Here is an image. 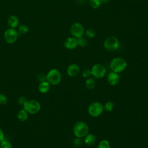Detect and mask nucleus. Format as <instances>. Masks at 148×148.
<instances>
[{"instance_id":"obj_1","label":"nucleus","mask_w":148,"mask_h":148,"mask_svg":"<svg viewBox=\"0 0 148 148\" xmlns=\"http://www.w3.org/2000/svg\"><path fill=\"white\" fill-rule=\"evenodd\" d=\"M127 62L121 57H116L113 58L110 64V67L113 72L116 73H120L124 71L127 68Z\"/></svg>"},{"instance_id":"obj_2","label":"nucleus","mask_w":148,"mask_h":148,"mask_svg":"<svg viewBox=\"0 0 148 148\" xmlns=\"http://www.w3.org/2000/svg\"><path fill=\"white\" fill-rule=\"evenodd\" d=\"M89 128L87 124L82 121L76 122L73 127V131L75 136L79 138L84 137L88 132Z\"/></svg>"},{"instance_id":"obj_3","label":"nucleus","mask_w":148,"mask_h":148,"mask_svg":"<svg viewBox=\"0 0 148 148\" xmlns=\"http://www.w3.org/2000/svg\"><path fill=\"white\" fill-rule=\"evenodd\" d=\"M119 40L114 36L108 37L103 43L104 48L109 51H113L117 50L119 47Z\"/></svg>"},{"instance_id":"obj_4","label":"nucleus","mask_w":148,"mask_h":148,"mask_svg":"<svg viewBox=\"0 0 148 148\" xmlns=\"http://www.w3.org/2000/svg\"><path fill=\"white\" fill-rule=\"evenodd\" d=\"M61 80V74L60 72L56 69L50 70L46 75V81L52 85L58 84Z\"/></svg>"},{"instance_id":"obj_5","label":"nucleus","mask_w":148,"mask_h":148,"mask_svg":"<svg viewBox=\"0 0 148 148\" xmlns=\"http://www.w3.org/2000/svg\"><path fill=\"white\" fill-rule=\"evenodd\" d=\"M23 108L27 113L34 114L37 113L39 111L40 105L39 102L36 100H28L23 106Z\"/></svg>"},{"instance_id":"obj_6","label":"nucleus","mask_w":148,"mask_h":148,"mask_svg":"<svg viewBox=\"0 0 148 148\" xmlns=\"http://www.w3.org/2000/svg\"><path fill=\"white\" fill-rule=\"evenodd\" d=\"M103 109L104 108L101 103L94 102L89 105L88 108V112L90 116L92 117H97L101 114Z\"/></svg>"},{"instance_id":"obj_7","label":"nucleus","mask_w":148,"mask_h":148,"mask_svg":"<svg viewBox=\"0 0 148 148\" xmlns=\"http://www.w3.org/2000/svg\"><path fill=\"white\" fill-rule=\"evenodd\" d=\"M84 28L83 25L78 22L74 23L70 28V32L72 36L78 39L82 37L84 34Z\"/></svg>"},{"instance_id":"obj_8","label":"nucleus","mask_w":148,"mask_h":148,"mask_svg":"<svg viewBox=\"0 0 148 148\" xmlns=\"http://www.w3.org/2000/svg\"><path fill=\"white\" fill-rule=\"evenodd\" d=\"M91 74L96 79L102 78L106 73L105 66L101 64H95L91 69Z\"/></svg>"},{"instance_id":"obj_9","label":"nucleus","mask_w":148,"mask_h":148,"mask_svg":"<svg viewBox=\"0 0 148 148\" xmlns=\"http://www.w3.org/2000/svg\"><path fill=\"white\" fill-rule=\"evenodd\" d=\"M18 34L14 28H9L4 33V39L8 43H13L18 38Z\"/></svg>"},{"instance_id":"obj_10","label":"nucleus","mask_w":148,"mask_h":148,"mask_svg":"<svg viewBox=\"0 0 148 148\" xmlns=\"http://www.w3.org/2000/svg\"><path fill=\"white\" fill-rule=\"evenodd\" d=\"M64 45L65 48L69 50L75 49L76 48L78 45V40L77 38L71 36L66 38L64 43Z\"/></svg>"},{"instance_id":"obj_11","label":"nucleus","mask_w":148,"mask_h":148,"mask_svg":"<svg viewBox=\"0 0 148 148\" xmlns=\"http://www.w3.org/2000/svg\"><path fill=\"white\" fill-rule=\"evenodd\" d=\"M80 72L79 66L76 64H72L67 68L66 72L69 76L75 77Z\"/></svg>"},{"instance_id":"obj_12","label":"nucleus","mask_w":148,"mask_h":148,"mask_svg":"<svg viewBox=\"0 0 148 148\" xmlns=\"http://www.w3.org/2000/svg\"><path fill=\"white\" fill-rule=\"evenodd\" d=\"M120 80V77L117 73L114 72H110L107 76L108 82L112 86L116 85Z\"/></svg>"},{"instance_id":"obj_13","label":"nucleus","mask_w":148,"mask_h":148,"mask_svg":"<svg viewBox=\"0 0 148 148\" xmlns=\"http://www.w3.org/2000/svg\"><path fill=\"white\" fill-rule=\"evenodd\" d=\"M96 140H97V138H96L95 136L92 134H87L85 136L84 143L87 146H91L94 145L95 144V143L96 142Z\"/></svg>"},{"instance_id":"obj_14","label":"nucleus","mask_w":148,"mask_h":148,"mask_svg":"<svg viewBox=\"0 0 148 148\" xmlns=\"http://www.w3.org/2000/svg\"><path fill=\"white\" fill-rule=\"evenodd\" d=\"M19 20L18 18L15 16H10L8 19V24L9 26L12 28H14L17 27L18 25Z\"/></svg>"},{"instance_id":"obj_15","label":"nucleus","mask_w":148,"mask_h":148,"mask_svg":"<svg viewBox=\"0 0 148 148\" xmlns=\"http://www.w3.org/2000/svg\"><path fill=\"white\" fill-rule=\"evenodd\" d=\"M50 84L47 81L40 82L38 86L39 91L42 93L47 92L49 91L50 88Z\"/></svg>"},{"instance_id":"obj_16","label":"nucleus","mask_w":148,"mask_h":148,"mask_svg":"<svg viewBox=\"0 0 148 148\" xmlns=\"http://www.w3.org/2000/svg\"><path fill=\"white\" fill-rule=\"evenodd\" d=\"M28 113L23 109L18 111L17 113V118L18 119L22 122L26 121L28 119Z\"/></svg>"},{"instance_id":"obj_17","label":"nucleus","mask_w":148,"mask_h":148,"mask_svg":"<svg viewBox=\"0 0 148 148\" xmlns=\"http://www.w3.org/2000/svg\"><path fill=\"white\" fill-rule=\"evenodd\" d=\"M85 86L89 90L93 89L95 86V82L94 78L91 77H88L85 82Z\"/></svg>"},{"instance_id":"obj_18","label":"nucleus","mask_w":148,"mask_h":148,"mask_svg":"<svg viewBox=\"0 0 148 148\" xmlns=\"http://www.w3.org/2000/svg\"><path fill=\"white\" fill-rule=\"evenodd\" d=\"M90 5L94 9H98L102 5L101 0H89Z\"/></svg>"},{"instance_id":"obj_19","label":"nucleus","mask_w":148,"mask_h":148,"mask_svg":"<svg viewBox=\"0 0 148 148\" xmlns=\"http://www.w3.org/2000/svg\"><path fill=\"white\" fill-rule=\"evenodd\" d=\"M110 145L109 142L105 139L102 140L98 146V148H110Z\"/></svg>"},{"instance_id":"obj_20","label":"nucleus","mask_w":148,"mask_h":148,"mask_svg":"<svg viewBox=\"0 0 148 148\" xmlns=\"http://www.w3.org/2000/svg\"><path fill=\"white\" fill-rule=\"evenodd\" d=\"M85 35L89 38H92L95 36V32L92 28H88L84 31Z\"/></svg>"},{"instance_id":"obj_21","label":"nucleus","mask_w":148,"mask_h":148,"mask_svg":"<svg viewBox=\"0 0 148 148\" xmlns=\"http://www.w3.org/2000/svg\"><path fill=\"white\" fill-rule=\"evenodd\" d=\"M18 30L19 34H26L28 31L29 28H28V25H27L26 24H21L19 26Z\"/></svg>"},{"instance_id":"obj_22","label":"nucleus","mask_w":148,"mask_h":148,"mask_svg":"<svg viewBox=\"0 0 148 148\" xmlns=\"http://www.w3.org/2000/svg\"><path fill=\"white\" fill-rule=\"evenodd\" d=\"M77 40H78V45L79 46H80L82 47L87 46V45L88 44V40L86 38L82 36V37L78 38Z\"/></svg>"},{"instance_id":"obj_23","label":"nucleus","mask_w":148,"mask_h":148,"mask_svg":"<svg viewBox=\"0 0 148 148\" xmlns=\"http://www.w3.org/2000/svg\"><path fill=\"white\" fill-rule=\"evenodd\" d=\"M0 148H12V146L10 142L4 139L0 143Z\"/></svg>"},{"instance_id":"obj_24","label":"nucleus","mask_w":148,"mask_h":148,"mask_svg":"<svg viewBox=\"0 0 148 148\" xmlns=\"http://www.w3.org/2000/svg\"><path fill=\"white\" fill-rule=\"evenodd\" d=\"M73 143L75 146L78 147L82 146V145L83 144V141H82L81 138L76 136V138H75L73 140Z\"/></svg>"},{"instance_id":"obj_25","label":"nucleus","mask_w":148,"mask_h":148,"mask_svg":"<svg viewBox=\"0 0 148 148\" xmlns=\"http://www.w3.org/2000/svg\"><path fill=\"white\" fill-rule=\"evenodd\" d=\"M113 108H114V103L111 101L107 102L104 106L105 109L108 112H111L113 110Z\"/></svg>"},{"instance_id":"obj_26","label":"nucleus","mask_w":148,"mask_h":148,"mask_svg":"<svg viewBox=\"0 0 148 148\" xmlns=\"http://www.w3.org/2000/svg\"><path fill=\"white\" fill-rule=\"evenodd\" d=\"M8 102V98L6 96L3 94H0V105H5Z\"/></svg>"},{"instance_id":"obj_27","label":"nucleus","mask_w":148,"mask_h":148,"mask_svg":"<svg viewBox=\"0 0 148 148\" xmlns=\"http://www.w3.org/2000/svg\"><path fill=\"white\" fill-rule=\"evenodd\" d=\"M28 100L27 99V98L24 97H20L18 98V100H17V102L18 103V104L21 106H24L25 105V103L27 102Z\"/></svg>"},{"instance_id":"obj_28","label":"nucleus","mask_w":148,"mask_h":148,"mask_svg":"<svg viewBox=\"0 0 148 148\" xmlns=\"http://www.w3.org/2000/svg\"><path fill=\"white\" fill-rule=\"evenodd\" d=\"M92 75L91 74V71L90 69H85L82 72V76L84 77H86V78H88V77H90V76Z\"/></svg>"},{"instance_id":"obj_29","label":"nucleus","mask_w":148,"mask_h":148,"mask_svg":"<svg viewBox=\"0 0 148 148\" xmlns=\"http://www.w3.org/2000/svg\"><path fill=\"white\" fill-rule=\"evenodd\" d=\"M37 79L40 82L46 81V75L43 73H40L37 76Z\"/></svg>"},{"instance_id":"obj_30","label":"nucleus","mask_w":148,"mask_h":148,"mask_svg":"<svg viewBox=\"0 0 148 148\" xmlns=\"http://www.w3.org/2000/svg\"><path fill=\"white\" fill-rule=\"evenodd\" d=\"M4 134H3V132L2 131V130L0 128V143L3 140H4Z\"/></svg>"},{"instance_id":"obj_31","label":"nucleus","mask_w":148,"mask_h":148,"mask_svg":"<svg viewBox=\"0 0 148 148\" xmlns=\"http://www.w3.org/2000/svg\"><path fill=\"white\" fill-rule=\"evenodd\" d=\"M102 2V3H108L110 2V0H101Z\"/></svg>"}]
</instances>
